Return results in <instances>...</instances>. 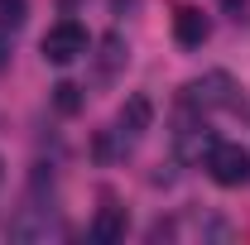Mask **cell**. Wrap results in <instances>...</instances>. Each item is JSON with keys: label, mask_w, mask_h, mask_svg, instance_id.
Masks as SVG:
<instances>
[{"label": "cell", "mask_w": 250, "mask_h": 245, "mask_svg": "<svg viewBox=\"0 0 250 245\" xmlns=\"http://www.w3.org/2000/svg\"><path fill=\"white\" fill-rule=\"evenodd\" d=\"M149 121H154V101H149V96H130V101L121 106V116H116V125L96 135V159H101V163L125 159V154L145 140Z\"/></svg>", "instance_id": "obj_1"}, {"label": "cell", "mask_w": 250, "mask_h": 245, "mask_svg": "<svg viewBox=\"0 0 250 245\" xmlns=\"http://www.w3.org/2000/svg\"><path fill=\"white\" fill-rule=\"evenodd\" d=\"M53 231H58V207H53V197L43 202V168H39L24 207L10 216V236H15V241H48Z\"/></svg>", "instance_id": "obj_2"}, {"label": "cell", "mask_w": 250, "mask_h": 245, "mask_svg": "<svg viewBox=\"0 0 250 245\" xmlns=\"http://www.w3.org/2000/svg\"><path fill=\"white\" fill-rule=\"evenodd\" d=\"M183 101L197 111H231V106H241V87L231 82V72H207L183 87Z\"/></svg>", "instance_id": "obj_3"}, {"label": "cell", "mask_w": 250, "mask_h": 245, "mask_svg": "<svg viewBox=\"0 0 250 245\" xmlns=\"http://www.w3.org/2000/svg\"><path fill=\"white\" fill-rule=\"evenodd\" d=\"M87 48H92V34L82 29L77 20H58L53 29L43 34V62H53V67H67V62H77Z\"/></svg>", "instance_id": "obj_4"}, {"label": "cell", "mask_w": 250, "mask_h": 245, "mask_svg": "<svg viewBox=\"0 0 250 245\" xmlns=\"http://www.w3.org/2000/svg\"><path fill=\"white\" fill-rule=\"evenodd\" d=\"M207 173L221 187H246L250 183V149H241V144H212Z\"/></svg>", "instance_id": "obj_5"}, {"label": "cell", "mask_w": 250, "mask_h": 245, "mask_svg": "<svg viewBox=\"0 0 250 245\" xmlns=\"http://www.w3.org/2000/svg\"><path fill=\"white\" fill-rule=\"evenodd\" d=\"M173 39H178V48H202V43L212 39V20H207L197 5H178V15H173Z\"/></svg>", "instance_id": "obj_6"}, {"label": "cell", "mask_w": 250, "mask_h": 245, "mask_svg": "<svg viewBox=\"0 0 250 245\" xmlns=\"http://www.w3.org/2000/svg\"><path fill=\"white\" fill-rule=\"evenodd\" d=\"M125 226H130V221H125V207L106 202V207L96 212V221H92V241H96V245H116V241L125 236Z\"/></svg>", "instance_id": "obj_7"}, {"label": "cell", "mask_w": 250, "mask_h": 245, "mask_svg": "<svg viewBox=\"0 0 250 245\" xmlns=\"http://www.w3.org/2000/svg\"><path fill=\"white\" fill-rule=\"evenodd\" d=\"M125 62H130V48H125V39H121V34H106V39H101V67H96V77H101V82H111V77L121 72Z\"/></svg>", "instance_id": "obj_8"}, {"label": "cell", "mask_w": 250, "mask_h": 245, "mask_svg": "<svg viewBox=\"0 0 250 245\" xmlns=\"http://www.w3.org/2000/svg\"><path fill=\"white\" fill-rule=\"evenodd\" d=\"M53 106H58L62 116H77V111H82V87H77V82H58V87H53Z\"/></svg>", "instance_id": "obj_9"}, {"label": "cell", "mask_w": 250, "mask_h": 245, "mask_svg": "<svg viewBox=\"0 0 250 245\" xmlns=\"http://www.w3.org/2000/svg\"><path fill=\"white\" fill-rule=\"evenodd\" d=\"M24 15H29V5H24V0H0V29H20V24H24Z\"/></svg>", "instance_id": "obj_10"}, {"label": "cell", "mask_w": 250, "mask_h": 245, "mask_svg": "<svg viewBox=\"0 0 250 245\" xmlns=\"http://www.w3.org/2000/svg\"><path fill=\"white\" fill-rule=\"evenodd\" d=\"M221 5H226V10L236 15V20H241V15H246V10H250V0H221Z\"/></svg>", "instance_id": "obj_11"}]
</instances>
